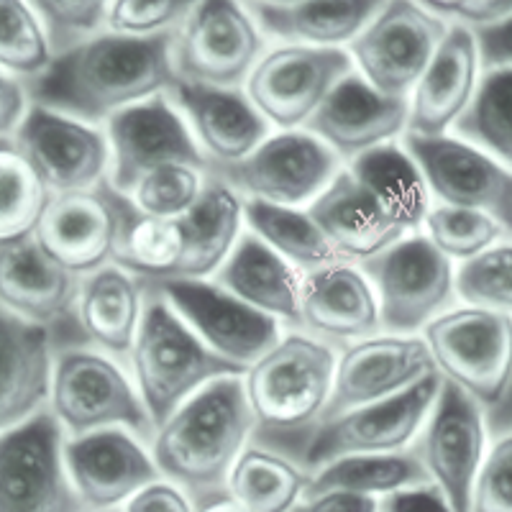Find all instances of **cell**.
Here are the masks:
<instances>
[{"label": "cell", "mask_w": 512, "mask_h": 512, "mask_svg": "<svg viewBox=\"0 0 512 512\" xmlns=\"http://www.w3.org/2000/svg\"><path fill=\"white\" fill-rule=\"evenodd\" d=\"M175 31L159 36L98 34L57 54L29 85L31 105L82 123L108 121L123 108L167 93L177 82Z\"/></svg>", "instance_id": "1"}, {"label": "cell", "mask_w": 512, "mask_h": 512, "mask_svg": "<svg viewBox=\"0 0 512 512\" xmlns=\"http://www.w3.org/2000/svg\"><path fill=\"white\" fill-rule=\"evenodd\" d=\"M251 433L244 377H221L187 397L154 431V466L192 502L221 495Z\"/></svg>", "instance_id": "2"}, {"label": "cell", "mask_w": 512, "mask_h": 512, "mask_svg": "<svg viewBox=\"0 0 512 512\" xmlns=\"http://www.w3.org/2000/svg\"><path fill=\"white\" fill-rule=\"evenodd\" d=\"M336 354L305 333H287L244 372L254 433L267 441L305 443L323 420L333 390ZM300 461V456H297Z\"/></svg>", "instance_id": "3"}, {"label": "cell", "mask_w": 512, "mask_h": 512, "mask_svg": "<svg viewBox=\"0 0 512 512\" xmlns=\"http://www.w3.org/2000/svg\"><path fill=\"white\" fill-rule=\"evenodd\" d=\"M131 364L139 384L136 392L154 431L205 384L221 377H244L246 372L239 364L213 354L154 292H149L141 308Z\"/></svg>", "instance_id": "4"}, {"label": "cell", "mask_w": 512, "mask_h": 512, "mask_svg": "<svg viewBox=\"0 0 512 512\" xmlns=\"http://www.w3.org/2000/svg\"><path fill=\"white\" fill-rule=\"evenodd\" d=\"M49 413L70 438L123 428L152 438V420L126 374L103 354L67 349L54 356Z\"/></svg>", "instance_id": "5"}, {"label": "cell", "mask_w": 512, "mask_h": 512, "mask_svg": "<svg viewBox=\"0 0 512 512\" xmlns=\"http://www.w3.org/2000/svg\"><path fill=\"white\" fill-rule=\"evenodd\" d=\"M438 377L459 387L479 408L505 405L510 384V315L448 310L423 328Z\"/></svg>", "instance_id": "6"}, {"label": "cell", "mask_w": 512, "mask_h": 512, "mask_svg": "<svg viewBox=\"0 0 512 512\" xmlns=\"http://www.w3.org/2000/svg\"><path fill=\"white\" fill-rule=\"evenodd\" d=\"M377 300L379 328L390 336H413L446 313L454 297V272L446 256L425 239H400L361 262Z\"/></svg>", "instance_id": "7"}, {"label": "cell", "mask_w": 512, "mask_h": 512, "mask_svg": "<svg viewBox=\"0 0 512 512\" xmlns=\"http://www.w3.org/2000/svg\"><path fill=\"white\" fill-rule=\"evenodd\" d=\"M441 377L431 374L400 395L344 410L320 420L305 443L300 464L310 472L344 456L392 454L415 441L436 402Z\"/></svg>", "instance_id": "8"}, {"label": "cell", "mask_w": 512, "mask_h": 512, "mask_svg": "<svg viewBox=\"0 0 512 512\" xmlns=\"http://www.w3.org/2000/svg\"><path fill=\"white\" fill-rule=\"evenodd\" d=\"M338 172L336 154L308 131L264 139L241 162L208 164V175L236 195L287 208L318 198Z\"/></svg>", "instance_id": "9"}, {"label": "cell", "mask_w": 512, "mask_h": 512, "mask_svg": "<svg viewBox=\"0 0 512 512\" xmlns=\"http://www.w3.org/2000/svg\"><path fill=\"white\" fill-rule=\"evenodd\" d=\"M62 446L64 431L49 408L0 433V512H85Z\"/></svg>", "instance_id": "10"}, {"label": "cell", "mask_w": 512, "mask_h": 512, "mask_svg": "<svg viewBox=\"0 0 512 512\" xmlns=\"http://www.w3.org/2000/svg\"><path fill=\"white\" fill-rule=\"evenodd\" d=\"M262 34L239 3L210 0L192 6L175 31L172 64L177 80L236 90L259 62Z\"/></svg>", "instance_id": "11"}, {"label": "cell", "mask_w": 512, "mask_h": 512, "mask_svg": "<svg viewBox=\"0 0 512 512\" xmlns=\"http://www.w3.org/2000/svg\"><path fill=\"white\" fill-rule=\"evenodd\" d=\"M108 185L128 198L134 187L169 164H185L208 175V157L192 139L190 128L167 95H154L144 103L128 105L108 118Z\"/></svg>", "instance_id": "12"}, {"label": "cell", "mask_w": 512, "mask_h": 512, "mask_svg": "<svg viewBox=\"0 0 512 512\" xmlns=\"http://www.w3.org/2000/svg\"><path fill=\"white\" fill-rule=\"evenodd\" d=\"M448 26L418 3H382L377 16L351 41L361 80L387 98H405L431 62Z\"/></svg>", "instance_id": "13"}, {"label": "cell", "mask_w": 512, "mask_h": 512, "mask_svg": "<svg viewBox=\"0 0 512 512\" xmlns=\"http://www.w3.org/2000/svg\"><path fill=\"white\" fill-rule=\"evenodd\" d=\"M154 292L180 315V320L221 359L251 367L280 341V323L205 280H146Z\"/></svg>", "instance_id": "14"}, {"label": "cell", "mask_w": 512, "mask_h": 512, "mask_svg": "<svg viewBox=\"0 0 512 512\" xmlns=\"http://www.w3.org/2000/svg\"><path fill=\"white\" fill-rule=\"evenodd\" d=\"M13 146L49 195L88 192L108 182V139L75 118L29 105L13 134Z\"/></svg>", "instance_id": "15"}, {"label": "cell", "mask_w": 512, "mask_h": 512, "mask_svg": "<svg viewBox=\"0 0 512 512\" xmlns=\"http://www.w3.org/2000/svg\"><path fill=\"white\" fill-rule=\"evenodd\" d=\"M413 441L428 482L451 512H469V492L487 454L484 410L472 397L441 379L436 402Z\"/></svg>", "instance_id": "16"}, {"label": "cell", "mask_w": 512, "mask_h": 512, "mask_svg": "<svg viewBox=\"0 0 512 512\" xmlns=\"http://www.w3.org/2000/svg\"><path fill=\"white\" fill-rule=\"evenodd\" d=\"M410 162L423 177L428 192L451 208L482 210L510 231L512 175L510 167L487 157L454 136L405 134Z\"/></svg>", "instance_id": "17"}, {"label": "cell", "mask_w": 512, "mask_h": 512, "mask_svg": "<svg viewBox=\"0 0 512 512\" xmlns=\"http://www.w3.org/2000/svg\"><path fill=\"white\" fill-rule=\"evenodd\" d=\"M344 49L277 47L256 62L249 75V103L274 126L295 131L318 111L333 85L351 72Z\"/></svg>", "instance_id": "18"}, {"label": "cell", "mask_w": 512, "mask_h": 512, "mask_svg": "<svg viewBox=\"0 0 512 512\" xmlns=\"http://www.w3.org/2000/svg\"><path fill=\"white\" fill-rule=\"evenodd\" d=\"M118 208L121 195L108 182L88 192L52 195L31 239L64 272L90 277L113 259Z\"/></svg>", "instance_id": "19"}, {"label": "cell", "mask_w": 512, "mask_h": 512, "mask_svg": "<svg viewBox=\"0 0 512 512\" xmlns=\"http://www.w3.org/2000/svg\"><path fill=\"white\" fill-rule=\"evenodd\" d=\"M64 466L85 512L121 510L134 495L159 482L152 454L123 428H103L62 446Z\"/></svg>", "instance_id": "20"}, {"label": "cell", "mask_w": 512, "mask_h": 512, "mask_svg": "<svg viewBox=\"0 0 512 512\" xmlns=\"http://www.w3.org/2000/svg\"><path fill=\"white\" fill-rule=\"evenodd\" d=\"M438 374L431 351L415 336H369L336 359L333 390L323 420L344 410L400 395L425 377Z\"/></svg>", "instance_id": "21"}, {"label": "cell", "mask_w": 512, "mask_h": 512, "mask_svg": "<svg viewBox=\"0 0 512 512\" xmlns=\"http://www.w3.org/2000/svg\"><path fill=\"white\" fill-rule=\"evenodd\" d=\"M405 126L408 100L379 95L356 72L338 80L305 123L310 136L323 141L336 157H349L351 162L377 146L392 144Z\"/></svg>", "instance_id": "22"}, {"label": "cell", "mask_w": 512, "mask_h": 512, "mask_svg": "<svg viewBox=\"0 0 512 512\" xmlns=\"http://www.w3.org/2000/svg\"><path fill=\"white\" fill-rule=\"evenodd\" d=\"M479 59L472 31L448 26L408 103V134L443 136L472 100Z\"/></svg>", "instance_id": "23"}, {"label": "cell", "mask_w": 512, "mask_h": 512, "mask_svg": "<svg viewBox=\"0 0 512 512\" xmlns=\"http://www.w3.org/2000/svg\"><path fill=\"white\" fill-rule=\"evenodd\" d=\"M308 216L323 233L338 262H367L402 239V228L354 177L338 172L310 205Z\"/></svg>", "instance_id": "24"}, {"label": "cell", "mask_w": 512, "mask_h": 512, "mask_svg": "<svg viewBox=\"0 0 512 512\" xmlns=\"http://www.w3.org/2000/svg\"><path fill=\"white\" fill-rule=\"evenodd\" d=\"M77 292V277L54 264L34 239L0 246V310L49 331L70 315Z\"/></svg>", "instance_id": "25"}, {"label": "cell", "mask_w": 512, "mask_h": 512, "mask_svg": "<svg viewBox=\"0 0 512 512\" xmlns=\"http://www.w3.org/2000/svg\"><path fill=\"white\" fill-rule=\"evenodd\" d=\"M300 326L336 341L374 336L379 331L377 300L359 267L333 262L305 274L300 282Z\"/></svg>", "instance_id": "26"}, {"label": "cell", "mask_w": 512, "mask_h": 512, "mask_svg": "<svg viewBox=\"0 0 512 512\" xmlns=\"http://www.w3.org/2000/svg\"><path fill=\"white\" fill-rule=\"evenodd\" d=\"M52 361L47 328L0 310V433L47 408Z\"/></svg>", "instance_id": "27"}, {"label": "cell", "mask_w": 512, "mask_h": 512, "mask_svg": "<svg viewBox=\"0 0 512 512\" xmlns=\"http://www.w3.org/2000/svg\"><path fill=\"white\" fill-rule=\"evenodd\" d=\"M169 103L187 116L210 152L208 164H233L249 157L267 136V121L239 90H218L177 80L167 90Z\"/></svg>", "instance_id": "28"}, {"label": "cell", "mask_w": 512, "mask_h": 512, "mask_svg": "<svg viewBox=\"0 0 512 512\" xmlns=\"http://www.w3.org/2000/svg\"><path fill=\"white\" fill-rule=\"evenodd\" d=\"M300 282L303 277L292 264L249 233L239 236L228 259L216 272L213 285L256 313L300 326Z\"/></svg>", "instance_id": "29"}, {"label": "cell", "mask_w": 512, "mask_h": 512, "mask_svg": "<svg viewBox=\"0 0 512 512\" xmlns=\"http://www.w3.org/2000/svg\"><path fill=\"white\" fill-rule=\"evenodd\" d=\"M241 221L239 195L208 175L195 205L177 218L180 259L167 280H203L216 274L239 241Z\"/></svg>", "instance_id": "30"}, {"label": "cell", "mask_w": 512, "mask_h": 512, "mask_svg": "<svg viewBox=\"0 0 512 512\" xmlns=\"http://www.w3.org/2000/svg\"><path fill=\"white\" fill-rule=\"evenodd\" d=\"M382 3H249L259 34L287 41L290 47L338 49L354 41L377 16Z\"/></svg>", "instance_id": "31"}, {"label": "cell", "mask_w": 512, "mask_h": 512, "mask_svg": "<svg viewBox=\"0 0 512 512\" xmlns=\"http://www.w3.org/2000/svg\"><path fill=\"white\" fill-rule=\"evenodd\" d=\"M77 315L95 344L108 354H131L141 320V285L118 267L85 277L77 292Z\"/></svg>", "instance_id": "32"}, {"label": "cell", "mask_w": 512, "mask_h": 512, "mask_svg": "<svg viewBox=\"0 0 512 512\" xmlns=\"http://www.w3.org/2000/svg\"><path fill=\"white\" fill-rule=\"evenodd\" d=\"M423 484L431 482H428V474H425L418 451L410 443L408 448L392 451V454L344 456V459L320 466V469L308 474L305 497L338 489V492L382 500L392 492L423 487Z\"/></svg>", "instance_id": "33"}, {"label": "cell", "mask_w": 512, "mask_h": 512, "mask_svg": "<svg viewBox=\"0 0 512 512\" xmlns=\"http://www.w3.org/2000/svg\"><path fill=\"white\" fill-rule=\"evenodd\" d=\"M349 175L382 205L397 228H418L428 213V187L400 146L384 144L351 162Z\"/></svg>", "instance_id": "34"}, {"label": "cell", "mask_w": 512, "mask_h": 512, "mask_svg": "<svg viewBox=\"0 0 512 512\" xmlns=\"http://www.w3.org/2000/svg\"><path fill=\"white\" fill-rule=\"evenodd\" d=\"M308 474L272 448L246 446L226 479V492L249 512H292L305 497Z\"/></svg>", "instance_id": "35"}, {"label": "cell", "mask_w": 512, "mask_h": 512, "mask_svg": "<svg viewBox=\"0 0 512 512\" xmlns=\"http://www.w3.org/2000/svg\"><path fill=\"white\" fill-rule=\"evenodd\" d=\"M241 218L249 223L256 239L267 244L287 264L305 272L338 262L323 233L308 213L287 205L262 203V200H241Z\"/></svg>", "instance_id": "36"}, {"label": "cell", "mask_w": 512, "mask_h": 512, "mask_svg": "<svg viewBox=\"0 0 512 512\" xmlns=\"http://www.w3.org/2000/svg\"><path fill=\"white\" fill-rule=\"evenodd\" d=\"M180 259V228L177 221L144 216L131 200L121 195L118 236L113 262L126 274L141 280H167Z\"/></svg>", "instance_id": "37"}, {"label": "cell", "mask_w": 512, "mask_h": 512, "mask_svg": "<svg viewBox=\"0 0 512 512\" xmlns=\"http://www.w3.org/2000/svg\"><path fill=\"white\" fill-rule=\"evenodd\" d=\"M512 67L484 72L472 100L454 121L459 141L510 167L512 162Z\"/></svg>", "instance_id": "38"}, {"label": "cell", "mask_w": 512, "mask_h": 512, "mask_svg": "<svg viewBox=\"0 0 512 512\" xmlns=\"http://www.w3.org/2000/svg\"><path fill=\"white\" fill-rule=\"evenodd\" d=\"M49 198L13 141L0 139V246L31 239Z\"/></svg>", "instance_id": "39"}, {"label": "cell", "mask_w": 512, "mask_h": 512, "mask_svg": "<svg viewBox=\"0 0 512 512\" xmlns=\"http://www.w3.org/2000/svg\"><path fill=\"white\" fill-rule=\"evenodd\" d=\"M425 239L431 241L448 262L451 259H472L482 251L492 249L507 236V228L500 226L492 216L482 210L451 208V205H438L431 208L423 218Z\"/></svg>", "instance_id": "40"}, {"label": "cell", "mask_w": 512, "mask_h": 512, "mask_svg": "<svg viewBox=\"0 0 512 512\" xmlns=\"http://www.w3.org/2000/svg\"><path fill=\"white\" fill-rule=\"evenodd\" d=\"M454 292L469 308L505 313L512 310V249L500 241L492 249L466 259L454 274Z\"/></svg>", "instance_id": "41"}, {"label": "cell", "mask_w": 512, "mask_h": 512, "mask_svg": "<svg viewBox=\"0 0 512 512\" xmlns=\"http://www.w3.org/2000/svg\"><path fill=\"white\" fill-rule=\"evenodd\" d=\"M49 62L52 54L31 6L0 0V67L31 80L44 72Z\"/></svg>", "instance_id": "42"}, {"label": "cell", "mask_w": 512, "mask_h": 512, "mask_svg": "<svg viewBox=\"0 0 512 512\" xmlns=\"http://www.w3.org/2000/svg\"><path fill=\"white\" fill-rule=\"evenodd\" d=\"M205 180H208V175L200 169L185 167V164H169V167L146 175L134 187V192H131L134 208L144 216L177 221L200 198Z\"/></svg>", "instance_id": "43"}, {"label": "cell", "mask_w": 512, "mask_h": 512, "mask_svg": "<svg viewBox=\"0 0 512 512\" xmlns=\"http://www.w3.org/2000/svg\"><path fill=\"white\" fill-rule=\"evenodd\" d=\"M44 39L52 57L80 47L100 34L108 3H34Z\"/></svg>", "instance_id": "44"}, {"label": "cell", "mask_w": 512, "mask_h": 512, "mask_svg": "<svg viewBox=\"0 0 512 512\" xmlns=\"http://www.w3.org/2000/svg\"><path fill=\"white\" fill-rule=\"evenodd\" d=\"M192 3L175 0H118L105 8V26L111 34L159 36L172 34L185 24Z\"/></svg>", "instance_id": "45"}, {"label": "cell", "mask_w": 512, "mask_h": 512, "mask_svg": "<svg viewBox=\"0 0 512 512\" xmlns=\"http://www.w3.org/2000/svg\"><path fill=\"white\" fill-rule=\"evenodd\" d=\"M469 512H512V441L507 433L484 454L469 492Z\"/></svg>", "instance_id": "46"}, {"label": "cell", "mask_w": 512, "mask_h": 512, "mask_svg": "<svg viewBox=\"0 0 512 512\" xmlns=\"http://www.w3.org/2000/svg\"><path fill=\"white\" fill-rule=\"evenodd\" d=\"M428 13L436 18H454V26H464V29H484V26L500 24L512 16V3H492V0H482V3H469V0H451V3H441V0H431L423 3Z\"/></svg>", "instance_id": "47"}, {"label": "cell", "mask_w": 512, "mask_h": 512, "mask_svg": "<svg viewBox=\"0 0 512 512\" xmlns=\"http://www.w3.org/2000/svg\"><path fill=\"white\" fill-rule=\"evenodd\" d=\"M510 18L500 24L474 29V47H477L479 67L487 72L510 70L512 67V39H510Z\"/></svg>", "instance_id": "48"}, {"label": "cell", "mask_w": 512, "mask_h": 512, "mask_svg": "<svg viewBox=\"0 0 512 512\" xmlns=\"http://www.w3.org/2000/svg\"><path fill=\"white\" fill-rule=\"evenodd\" d=\"M121 512H195V505L180 487L159 479L131 497Z\"/></svg>", "instance_id": "49"}, {"label": "cell", "mask_w": 512, "mask_h": 512, "mask_svg": "<svg viewBox=\"0 0 512 512\" xmlns=\"http://www.w3.org/2000/svg\"><path fill=\"white\" fill-rule=\"evenodd\" d=\"M292 512H379V500L331 489V492L303 497V502Z\"/></svg>", "instance_id": "50"}, {"label": "cell", "mask_w": 512, "mask_h": 512, "mask_svg": "<svg viewBox=\"0 0 512 512\" xmlns=\"http://www.w3.org/2000/svg\"><path fill=\"white\" fill-rule=\"evenodd\" d=\"M29 111V95L16 77L0 72V139L16 134L18 123Z\"/></svg>", "instance_id": "51"}, {"label": "cell", "mask_w": 512, "mask_h": 512, "mask_svg": "<svg viewBox=\"0 0 512 512\" xmlns=\"http://www.w3.org/2000/svg\"><path fill=\"white\" fill-rule=\"evenodd\" d=\"M195 505V512H249L239 505V502L233 500L228 492H221V495L205 497V500L192 502Z\"/></svg>", "instance_id": "52"}, {"label": "cell", "mask_w": 512, "mask_h": 512, "mask_svg": "<svg viewBox=\"0 0 512 512\" xmlns=\"http://www.w3.org/2000/svg\"><path fill=\"white\" fill-rule=\"evenodd\" d=\"M113 512H121V510H113Z\"/></svg>", "instance_id": "53"}]
</instances>
